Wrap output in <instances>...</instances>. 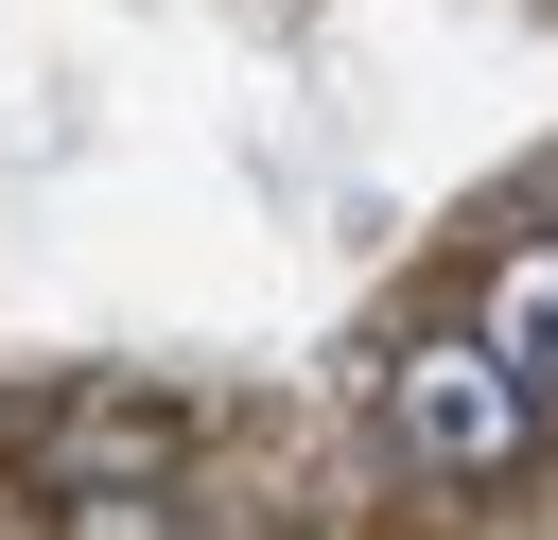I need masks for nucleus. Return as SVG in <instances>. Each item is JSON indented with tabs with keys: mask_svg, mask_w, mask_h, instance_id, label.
<instances>
[{
	"mask_svg": "<svg viewBox=\"0 0 558 540\" xmlns=\"http://www.w3.org/2000/svg\"><path fill=\"white\" fill-rule=\"evenodd\" d=\"M384 453L436 470V488H506V470L541 453V401H523L471 331H418V348L384 366Z\"/></svg>",
	"mask_w": 558,
	"mask_h": 540,
	"instance_id": "nucleus-1",
	"label": "nucleus"
},
{
	"mask_svg": "<svg viewBox=\"0 0 558 540\" xmlns=\"http://www.w3.org/2000/svg\"><path fill=\"white\" fill-rule=\"evenodd\" d=\"M471 348H488L523 401H558V244H506V261H488V314H471Z\"/></svg>",
	"mask_w": 558,
	"mask_h": 540,
	"instance_id": "nucleus-2",
	"label": "nucleus"
},
{
	"mask_svg": "<svg viewBox=\"0 0 558 540\" xmlns=\"http://www.w3.org/2000/svg\"><path fill=\"white\" fill-rule=\"evenodd\" d=\"M52 540H174V505H157V488H87Z\"/></svg>",
	"mask_w": 558,
	"mask_h": 540,
	"instance_id": "nucleus-3",
	"label": "nucleus"
},
{
	"mask_svg": "<svg viewBox=\"0 0 558 540\" xmlns=\"http://www.w3.org/2000/svg\"><path fill=\"white\" fill-rule=\"evenodd\" d=\"M0 540H52V523H17V505H0Z\"/></svg>",
	"mask_w": 558,
	"mask_h": 540,
	"instance_id": "nucleus-4",
	"label": "nucleus"
}]
</instances>
